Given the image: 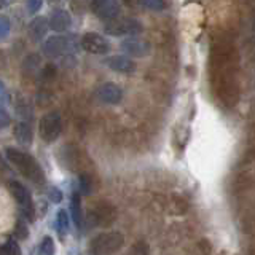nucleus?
<instances>
[{"label":"nucleus","mask_w":255,"mask_h":255,"mask_svg":"<svg viewBox=\"0 0 255 255\" xmlns=\"http://www.w3.org/2000/svg\"><path fill=\"white\" fill-rule=\"evenodd\" d=\"M211 77L217 98L231 107L238 102V54L230 40H219L211 53Z\"/></svg>","instance_id":"nucleus-1"},{"label":"nucleus","mask_w":255,"mask_h":255,"mask_svg":"<svg viewBox=\"0 0 255 255\" xmlns=\"http://www.w3.org/2000/svg\"><path fill=\"white\" fill-rule=\"evenodd\" d=\"M5 156L27 180L35 183V185H43L45 183V174H43L42 166H40L29 153L14 147H8L5 150Z\"/></svg>","instance_id":"nucleus-2"},{"label":"nucleus","mask_w":255,"mask_h":255,"mask_svg":"<svg viewBox=\"0 0 255 255\" xmlns=\"http://www.w3.org/2000/svg\"><path fill=\"white\" fill-rule=\"evenodd\" d=\"M125 244V238L120 231H109L93 238L90 243V251L93 255H112L118 252Z\"/></svg>","instance_id":"nucleus-3"},{"label":"nucleus","mask_w":255,"mask_h":255,"mask_svg":"<svg viewBox=\"0 0 255 255\" xmlns=\"http://www.w3.org/2000/svg\"><path fill=\"white\" fill-rule=\"evenodd\" d=\"M104 30L114 37H134L142 32V24L134 18H114L106 22Z\"/></svg>","instance_id":"nucleus-4"},{"label":"nucleus","mask_w":255,"mask_h":255,"mask_svg":"<svg viewBox=\"0 0 255 255\" xmlns=\"http://www.w3.org/2000/svg\"><path fill=\"white\" fill-rule=\"evenodd\" d=\"M62 129V118L59 112H48L38 122V135L45 142L51 143L58 140Z\"/></svg>","instance_id":"nucleus-5"},{"label":"nucleus","mask_w":255,"mask_h":255,"mask_svg":"<svg viewBox=\"0 0 255 255\" xmlns=\"http://www.w3.org/2000/svg\"><path fill=\"white\" fill-rule=\"evenodd\" d=\"M86 220L91 223V227H109L115 220V207L106 203H96L86 214Z\"/></svg>","instance_id":"nucleus-6"},{"label":"nucleus","mask_w":255,"mask_h":255,"mask_svg":"<svg viewBox=\"0 0 255 255\" xmlns=\"http://www.w3.org/2000/svg\"><path fill=\"white\" fill-rule=\"evenodd\" d=\"M10 193L16 199V203L21 206L22 214L26 215L27 220H30V222L35 220V207H34V203H32L29 190L24 187L22 183L16 182V180H11L10 182Z\"/></svg>","instance_id":"nucleus-7"},{"label":"nucleus","mask_w":255,"mask_h":255,"mask_svg":"<svg viewBox=\"0 0 255 255\" xmlns=\"http://www.w3.org/2000/svg\"><path fill=\"white\" fill-rule=\"evenodd\" d=\"M122 51L129 56V58H145L150 54L151 46L147 40L137 38V37H126L122 43H120Z\"/></svg>","instance_id":"nucleus-8"},{"label":"nucleus","mask_w":255,"mask_h":255,"mask_svg":"<svg viewBox=\"0 0 255 255\" xmlns=\"http://www.w3.org/2000/svg\"><path fill=\"white\" fill-rule=\"evenodd\" d=\"M82 48L93 54H106L110 50L109 40L98 32H86L82 37Z\"/></svg>","instance_id":"nucleus-9"},{"label":"nucleus","mask_w":255,"mask_h":255,"mask_svg":"<svg viewBox=\"0 0 255 255\" xmlns=\"http://www.w3.org/2000/svg\"><path fill=\"white\" fill-rule=\"evenodd\" d=\"M91 10L99 19L110 21L120 14L122 6L118 0H91Z\"/></svg>","instance_id":"nucleus-10"},{"label":"nucleus","mask_w":255,"mask_h":255,"mask_svg":"<svg viewBox=\"0 0 255 255\" xmlns=\"http://www.w3.org/2000/svg\"><path fill=\"white\" fill-rule=\"evenodd\" d=\"M98 98L109 106H117L123 99V91L122 88L115 83H104L98 88Z\"/></svg>","instance_id":"nucleus-11"},{"label":"nucleus","mask_w":255,"mask_h":255,"mask_svg":"<svg viewBox=\"0 0 255 255\" xmlns=\"http://www.w3.org/2000/svg\"><path fill=\"white\" fill-rule=\"evenodd\" d=\"M107 66L118 74H132L135 70V62L126 54H115L107 59Z\"/></svg>","instance_id":"nucleus-12"},{"label":"nucleus","mask_w":255,"mask_h":255,"mask_svg":"<svg viewBox=\"0 0 255 255\" xmlns=\"http://www.w3.org/2000/svg\"><path fill=\"white\" fill-rule=\"evenodd\" d=\"M67 50V38L62 35H53L45 40L43 43V53L50 58H58L62 56Z\"/></svg>","instance_id":"nucleus-13"},{"label":"nucleus","mask_w":255,"mask_h":255,"mask_svg":"<svg viewBox=\"0 0 255 255\" xmlns=\"http://www.w3.org/2000/svg\"><path fill=\"white\" fill-rule=\"evenodd\" d=\"M48 29H50V21H48L45 16H37V18H34L29 24V35L32 40L40 42V40H43L45 35L48 34Z\"/></svg>","instance_id":"nucleus-14"},{"label":"nucleus","mask_w":255,"mask_h":255,"mask_svg":"<svg viewBox=\"0 0 255 255\" xmlns=\"http://www.w3.org/2000/svg\"><path fill=\"white\" fill-rule=\"evenodd\" d=\"M50 21V29L54 32H66L70 27V14L66 10H56L48 18Z\"/></svg>","instance_id":"nucleus-15"},{"label":"nucleus","mask_w":255,"mask_h":255,"mask_svg":"<svg viewBox=\"0 0 255 255\" xmlns=\"http://www.w3.org/2000/svg\"><path fill=\"white\" fill-rule=\"evenodd\" d=\"M13 132H14V139L24 147H29L32 143V140H34V131H32V128L27 122L16 123Z\"/></svg>","instance_id":"nucleus-16"},{"label":"nucleus","mask_w":255,"mask_h":255,"mask_svg":"<svg viewBox=\"0 0 255 255\" xmlns=\"http://www.w3.org/2000/svg\"><path fill=\"white\" fill-rule=\"evenodd\" d=\"M70 211H72V219H74L75 225H77V227H82L83 214H82V199H80V193H78V191H75V193L72 195Z\"/></svg>","instance_id":"nucleus-17"},{"label":"nucleus","mask_w":255,"mask_h":255,"mask_svg":"<svg viewBox=\"0 0 255 255\" xmlns=\"http://www.w3.org/2000/svg\"><path fill=\"white\" fill-rule=\"evenodd\" d=\"M69 223L70 222H69L67 211H64V209L58 211V215H56V228H58V233H59L61 238L67 236V233H69Z\"/></svg>","instance_id":"nucleus-18"},{"label":"nucleus","mask_w":255,"mask_h":255,"mask_svg":"<svg viewBox=\"0 0 255 255\" xmlns=\"http://www.w3.org/2000/svg\"><path fill=\"white\" fill-rule=\"evenodd\" d=\"M38 66H40V56L37 53H30L24 58L22 70L27 72V74H34V72L38 70Z\"/></svg>","instance_id":"nucleus-19"},{"label":"nucleus","mask_w":255,"mask_h":255,"mask_svg":"<svg viewBox=\"0 0 255 255\" xmlns=\"http://www.w3.org/2000/svg\"><path fill=\"white\" fill-rule=\"evenodd\" d=\"M54 241L53 238L50 236H45L42 239V243H40V247H38V255H54Z\"/></svg>","instance_id":"nucleus-20"},{"label":"nucleus","mask_w":255,"mask_h":255,"mask_svg":"<svg viewBox=\"0 0 255 255\" xmlns=\"http://www.w3.org/2000/svg\"><path fill=\"white\" fill-rule=\"evenodd\" d=\"M2 252L3 255H21V247L14 239H8L2 247Z\"/></svg>","instance_id":"nucleus-21"},{"label":"nucleus","mask_w":255,"mask_h":255,"mask_svg":"<svg viewBox=\"0 0 255 255\" xmlns=\"http://www.w3.org/2000/svg\"><path fill=\"white\" fill-rule=\"evenodd\" d=\"M143 8L150 11H161L164 10V0H139Z\"/></svg>","instance_id":"nucleus-22"},{"label":"nucleus","mask_w":255,"mask_h":255,"mask_svg":"<svg viewBox=\"0 0 255 255\" xmlns=\"http://www.w3.org/2000/svg\"><path fill=\"white\" fill-rule=\"evenodd\" d=\"M148 254H150L148 244L143 243V241H137V243H134L131 246L129 254H128V255H148Z\"/></svg>","instance_id":"nucleus-23"},{"label":"nucleus","mask_w":255,"mask_h":255,"mask_svg":"<svg viewBox=\"0 0 255 255\" xmlns=\"http://www.w3.org/2000/svg\"><path fill=\"white\" fill-rule=\"evenodd\" d=\"M16 112H18V115L24 120V122H26V120H30V117H32V107L22 99L18 102V106H16Z\"/></svg>","instance_id":"nucleus-24"},{"label":"nucleus","mask_w":255,"mask_h":255,"mask_svg":"<svg viewBox=\"0 0 255 255\" xmlns=\"http://www.w3.org/2000/svg\"><path fill=\"white\" fill-rule=\"evenodd\" d=\"M10 30H11V21L6 16H2V19H0V37L5 38Z\"/></svg>","instance_id":"nucleus-25"},{"label":"nucleus","mask_w":255,"mask_h":255,"mask_svg":"<svg viewBox=\"0 0 255 255\" xmlns=\"http://www.w3.org/2000/svg\"><path fill=\"white\" fill-rule=\"evenodd\" d=\"M48 198H50L53 203H61L62 201V191L58 187H50L48 188Z\"/></svg>","instance_id":"nucleus-26"},{"label":"nucleus","mask_w":255,"mask_h":255,"mask_svg":"<svg viewBox=\"0 0 255 255\" xmlns=\"http://www.w3.org/2000/svg\"><path fill=\"white\" fill-rule=\"evenodd\" d=\"M14 236H16V238H19V239H27V236H29V230H27V227L24 225L22 222H18V223H16Z\"/></svg>","instance_id":"nucleus-27"},{"label":"nucleus","mask_w":255,"mask_h":255,"mask_svg":"<svg viewBox=\"0 0 255 255\" xmlns=\"http://www.w3.org/2000/svg\"><path fill=\"white\" fill-rule=\"evenodd\" d=\"M43 5V0H27V11L30 14H37Z\"/></svg>","instance_id":"nucleus-28"},{"label":"nucleus","mask_w":255,"mask_h":255,"mask_svg":"<svg viewBox=\"0 0 255 255\" xmlns=\"http://www.w3.org/2000/svg\"><path fill=\"white\" fill-rule=\"evenodd\" d=\"M80 185H82L83 193H90L91 191V180L88 177V174H83L82 177H80Z\"/></svg>","instance_id":"nucleus-29"},{"label":"nucleus","mask_w":255,"mask_h":255,"mask_svg":"<svg viewBox=\"0 0 255 255\" xmlns=\"http://www.w3.org/2000/svg\"><path fill=\"white\" fill-rule=\"evenodd\" d=\"M0 114H2V126L5 128L8 125V122H10V118H8V114H6V110H5L3 106H2V112H0Z\"/></svg>","instance_id":"nucleus-30"},{"label":"nucleus","mask_w":255,"mask_h":255,"mask_svg":"<svg viewBox=\"0 0 255 255\" xmlns=\"http://www.w3.org/2000/svg\"><path fill=\"white\" fill-rule=\"evenodd\" d=\"M0 3H2V8H5V6H8L11 3V0H0Z\"/></svg>","instance_id":"nucleus-31"},{"label":"nucleus","mask_w":255,"mask_h":255,"mask_svg":"<svg viewBox=\"0 0 255 255\" xmlns=\"http://www.w3.org/2000/svg\"><path fill=\"white\" fill-rule=\"evenodd\" d=\"M254 27H255V26H254Z\"/></svg>","instance_id":"nucleus-32"}]
</instances>
